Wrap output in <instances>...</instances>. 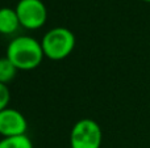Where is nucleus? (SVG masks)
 I'll return each mask as SVG.
<instances>
[{
  "instance_id": "7",
  "label": "nucleus",
  "mask_w": 150,
  "mask_h": 148,
  "mask_svg": "<svg viewBox=\"0 0 150 148\" xmlns=\"http://www.w3.org/2000/svg\"><path fill=\"white\" fill-rule=\"evenodd\" d=\"M16 66L8 59L7 57L0 58V83L8 85V83L13 80L17 75Z\"/></svg>"
},
{
  "instance_id": "9",
  "label": "nucleus",
  "mask_w": 150,
  "mask_h": 148,
  "mask_svg": "<svg viewBox=\"0 0 150 148\" xmlns=\"http://www.w3.org/2000/svg\"><path fill=\"white\" fill-rule=\"evenodd\" d=\"M11 101V92L8 85L0 83V112L4 110L5 108H8Z\"/></svg>"
},
{
  "instance_id": "6",
  "label": "nucleus",
  "mask_w": 150,
  "mask_h": 148,
  "mask_svg": "<svg viewBox=\"0 0 150 148\" xmlns=\"http://www.w3.org/2000/svg\"><path fill=\"white\" fill-rule=\"evenodd\" d=\"M20 20L15 8H0V34L11 36L20 28Z\"/></svg>"
},
{
  "instance_id": "1",
  "label": "nucleus",
  "mask_w": 150,
  "mask_h": 148,
  "mask_svg": "<svg viewBox=\"0 0 150 148\" xmlns=\"http://www.w3.org/2000/svg\"><path fill=\"white\" fill-rule=\"evenodd\" d=\"M5 57L18 71H30L41 64L45 55L41 41L30 36H18L8 43Z\"/></svg>"
},
{
  "instance_id": "4",
  "label": "nucleus",
  "mask_w": 150,
  "mask_h": 148,
  "mask_svg": "<svg viewBox=\"0 0 150 148\" xmlns=\"http://www.w3.org/2000/svg\"><path fill=\"white\" fill-rule=\"evenodd\" d=\"M15 9L23 28L36 30L46 24L47 9L42 0H18Z\"/></svg>"
},
{
  "instance_id": "3",
  "label": "nucleus",
  "mask_w": 150,
  "mask_h": 148,
  "mask_svg": "<svg viewBox=\"0 0 150 148\" xmlns=\"http://www.w3.org/2000/svg\"><path fill=\"white\" fill-rule=\"evenodd\" d=\"M103 143V131L96 121L91 118L79 119L70 133L71 148H100Z\"/></svg>"
},
{
  "instance_id": "5",
  "label": "nucleus",
  "mask_w": 150,
  "mask_h": 148,
  "mask_svg": "<svg viewBox=\"0 0 150 148\" xmlns=\"http://www.w3.org/2000/svg\"><path fill=\"white\" fill-rule=\"evenodd\" d=\"M26 130H28V121L21 112L9 106L0 112V135L1 138L25 135Z\"/></svg>"
},
{
  "instance_id": "10",
  "label": "nucleus",
  "mask_w": 150,
  "mask_h": 148,
  "mask_svg": "<svg viewBox=\"0 0 150 148\" xmlns=\"http://www.w3.org/2000/svg\"><path fill=\"white\" fill-rule=\"evenodd\" d=\"M142 1H145V3H150V0H142Z\"/></svg>"
},
{
  "instance_id": "8",
  "label": "nucleus",
  "mask_w": 150,
  "mask_h": 148,
  "mask_svg": "<svg viewBox=\"0 0 150 148\" xmlns=\"http://www.w3.org/2000/svg\"><path fill=\"white\" fill-rule=\"evenodd\" d=\"M0 148H33L30 138L28 135L11 136L0 139Z\"/></svg>"
},
{
  "instance_id": "2",
  "label": "nucleus",
  "mask_w": 150,
  "mask_h": 148,
  "mask_svg": "<svg viewBox=\"0 0 150 148\" xmlns=\"http://www.w3.org/2000/svg\"><path fill=\"white\" fill-rule=\"evenodd\" d=\"M75 43L76 39L74 33L63 26L50 29L41 39L44 55L50 60H62L67 58L74 51Z\"/></svg>"
}]
</instances>
